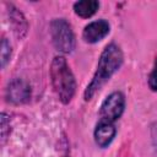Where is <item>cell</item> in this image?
Segmentation results:
<instances>
[{
    "instance_id": "6da1fadb",
    "label": "cell",
    "mask_w": 157,
    "mask_h": 157,
    "mask_svg": "<svg viewBox=\"0 0 157 157\" xmlns=\"http://www.w3.org/2000/svg\"><path fill=\"white\" fill-rule=\"evenodd\" d=\"M123 61H124V54L118 44L110 43L103 49V52L99 56V60H98L97 70L91 80V82L88 83V86L86 87V90L83 92L85 101L92 99V97L121 67Z\"/></svg>"
},
{
    "instance_id": "7a4b0ae2",
    "label": "cell",
    "mask_w": 157,
    "mask_h": 157,
    "mask_svg": "<svg viewBox=\"0 0 157 157\" xmlns=\"http://www.w3.org/2000/svg\"><path fill=\"white\" fill-rule=\"evenodd\" d=\"M50 80L59 101L64 104L71 102L76 92L75 76L63 55H56L50 64Z\"/></svg>"
},
{
    "instance_id": "3957f363",
    "label": "cell",
    "mask_w": 157,
    "mask_h": 157,
    "mask_svg": "<svg viewBox=\"0 0 157 157\" xmlns=\"http://www.w3.org/2000/svg\"><path fill=\"white\" fill-rule=\"evenodd\" d=\"M50 36L53 45L59 53L70 54L75 49V34L65 18H54L50 22Z\"/></svg>"
},
{
    "instance_id": "277c9868",
    "label": "cell",
    "mask_w": 157,
    "mask_h": 157,
    "mask_svg": "<svg viewBox=\"0 0 157 157\" xmlns=\"http://www.w3.org/2000/svg\"><path fill=\"white\" fill-rule=\"evenodd\" d=\"M125 96L120 91H114L105 97L99 109V119L115 123L124 113Z\"/></svg>"
},
{
    "instance_id": "5b68a950",
    "label": "cell",
    "mask_w": 157,
    "mask_h": 157,
    "mask_svg": "<svg viewBox=\"0 0 157 157\" xmlns=\"http://www.w3.org/2000/svg\"><path fill=\"white\" fill-rule=\"evenodd\" d=\"M31 94V86L22 78H13L12 81H10L5 91L6 101L17 105L29 102Z\"/></svg>"
},
{
    "instance_id": "8992f818",
    "label": "cell",
    "mask_w": 157,
    "mask_h": 157,
    "mask_svg": "<svg viewBox=\"0 0 157 157\" xmlns=\"http://www.w3.org/2000/svg\"><path fill=\"white\" fill-rule=\"evenodd\" d=\"M117 135V128L114 123L107 120H98L96 128L93 130V139L98 147L105 148L108 147Z\"/></svg>"
},
{
    "instance_id": "52a82bcc",
    "label": "cell",
    "mask_w": 157,
    "mask_h": 157,
    "mask_svg": "<svg viewBox=\"0 0 157 157\" xmlns=\"http://www.w3.org/2000/svg\"><path fill=\"white\" fill-rule=\"evenodd\" d=\"M109 29H110V26H109L108 21H105L103 18L92 21L83 28L82 38L86 43L94 44V43H98L99 40H102L105 36H108Z\"/></svg>"
},
{
    "instance_id": "ba28073f",
    "label": "cell",
    "mask_w": 157,
    "mask_h": 157,
    "mask_svg": "<svg viewBox=\"0 0 157 157\" xmlns=\"http://www.w3.org/2000/svg\"><path fill=\"white\" fill-rule=\"evenodd\" d=\"M7 12H9V18H10V25L12 27V31L15 36L18 39H22L26 37L27 31H28V22L23 13L15 7L12 4H7Z\"/></svg>"
},
{
    "instance_id": "9c48e42d",
    "label": "cell",
    "mask_w": 157,
    "mask_h": 157,
    "mask_svg": "<svg viewBox=\"0 0 157 157\" xmlns=\"http://www.w3.org/2000/svg\"><path fill=\"white\" fill-rule=\"evenodd\" d=\"M99 9V2L96 0H81L74 4L75 13L81 18L92 17Z\"/></svg>"
},
{
    "instance_id": "30bf717a",
    "label": "cell",
    "mask_w": 157,
    "mask_h": 157,
    "mask_svg": "<svg viewBox=\"0 0 157 157\" xmlns=\"http://www.w3.org/2000/svg\"><path fill=\"white\" fill-rule=\"evenodd\" d=\"M0 48H1L0 49V53H1V67H5L6 64L10 61V56H11V45L7 42L6 38H2Z\"/></svg>"
},
{
    "instance_id": "8fae6325",
    "label": "cell",
    "mask_w": 157,
    "mask_h": 157,
    "mask_svg": "<svg viewBox=\"0 0 157 157\" xmlns=\"http://www.w3.org/2000/svg\"><path fill=\"white\" fill-rule=\"evenodd\" d=\"M10 135V118L2 113L1 114V144L4 145L7 136Z\"/></svg>"
},
{
    "instance_id": "7c38bea8",
    "label": "cell",
    "mask_w": 157,
    "mask_h": 157,
    "mask_svg": "<svg viewBox=\"0 0 157 157\" xmlns=\"http://www.w3.org/2000/svg\"><path fill=\"white\" fill-rule=\"evenodd\" d=\"M148 87L151 88V91L157 92V56L155 59L152 71H151V74L148 76Z\"/></svg>"
}]
</instances>
